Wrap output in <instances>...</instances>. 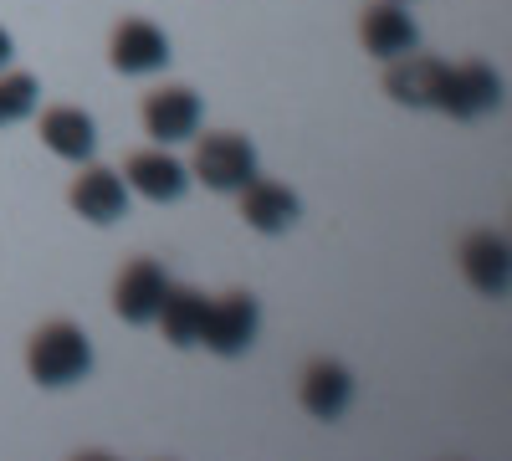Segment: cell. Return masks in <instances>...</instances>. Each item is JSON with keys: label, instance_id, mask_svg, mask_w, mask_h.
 Instances as JSON below:
<instances>
[{"label": "cell", "instance_id": "8", "mask_svg": "<svg viewBox=\"0 0 512 461\" xmlns=\"http://www.w3.org/2000/svg\"><path fill=\"white\" fill-rule=\"evenodd\" d=\"M113 67L123 77H149L169 62V36L154 26V21H123L113 31V47H108Z\"/></svg>", "mask_w": 512, "mask_h": 461}, {"label": "cell", "instance_id": "16", "mask_svg": "<svg viewBox=\"0 0 512 461\" xmlns=\"http://www.w3.org/2000/svg\"><path fill=\"white\" fill-rule=\"evenodd\" d=\"M205 313H210V298H205L200 287H175V282H169V292H164V303H159L154 323L164 328V339L175 344V349H190V344H200Z\"/></svg>", "mask_w": 512, "mask_h": 461}, {"label": "cell", "instance_id": "1", "mask_svg": "<svg viewBox=\"0 0 512 461\" xmlns=\"http://www.w3.org/2000/svg\"><path fill=\"white\" fill-rule=\"evenodd\" d=\"M26 369H31V380L47 385V390L88 380V369H93L88 333H82L77 323H62V318L57 323H41L31 333V344H26Z\"/></svg>", "mask_w": 512, "mask_h": 461}, {"label": "cell", "instance_id": "4", "mask_svg": "<svg viewBox=\"0 0 512 461\" xmlns=\"http://www.w3.org/2000/svg\"><path fill=\"white\" fill-rule=\"evenodd\" d=\"M446 62L436 57H420V52H405L384 67V93L405 108H436L441 103V88H446Z\"/></svg>", "mask_w": 512, "mask_h": 461}, {"label": "cell", "instance_id": "7", "mask_svg": "<svg viewBox=\"0 0 512 461\" xmlns=\"http://www.w3.org/2000/svg\"><path fill=\"white\" fill-rule=\"evenodd\" d=\"M461 272H466V282H472L482 298H502L507 277H512L507 236L502 231H472V236L461 241Z\"/></svg>", "mask_w": 512, "mask_h": 461}, {"label": "cell", "instance_id": "3", "mask_svg": "<svg viewBox=\"0 0 512 461\" xmlns=\"http://www.w3.org/2000/svg\"><path fill=\"white\" fill-rule=\"evenodd\" d=\"M256 328H262V308H256L251 292H226V298L210 303L205 328H200V344L221 359H236L256 344Z\"/></svg>", "mask_w": 512, "mask_h": 461}, {"label": "cell", "instance_id": "6", "mask_svg": "<svg viewBox=\"0 0 512 461\" xmlns=\"http://www.w3.org/2000/svg\"><path fill=\"white\" fill-rule=\"evenodd\" d=\"M164 292H169V277L159 262L139 257V262H128L113 282V313L123 323H154L159 303H164Z\"/></svg>", "mask_w": 512, "mask_h": 461}, {"label": "cell", "instance_id": "18", "mask_svg": "<svg viewBox=\"0 0 512 461\" xmlns=\"http://www.w3.org/2000/svg\"><path fill=\"white\" fill-rule=\"evenodd\" d=\"M6 62H11V31L0 26V72H6Z\"/></svg>", "mask_w": 512, "mask_h": 461}, {"label": "cell", "instance_id": "11", "mask_svg": "<svg viewBox=\"0 0 512 461\" xmlns=\"http://www.w3.org/2000/svg\"><path fill=\"white\" fill-rule=\"evenodd\" d=\"M359 36H364V52L379 57V62H395V57H405V52L420 47L415 21L395 6V0H379V6H369L364 21H359Z\"/></svg>", "mask_w": 512, "mask_h": 461}, {"label": "cell", "instance_id": "17", "mask_svg": "<svg viewBox=\"0 0 512 461\" xmlns=\"http://www.w3.org/2000/svg\"><path fill=\"white\" fill-rule=\"evenodd\" d=\"M41 98V82L31 72H0V129L6 123H21Z\"/></svg>", "mask_w": 512, "mask_h": 461}, {"label": "cell", "instance_id": "14", "mask_svg": "<svg viewBox=\"0 0 512 461\" xmlns=\"http://www.w3.org/2000/svg\"><path fill=\"white\" fill-rule=\"evenodd\" d=\"M297 195L287 190V185H277V180H262L256 175L246 190H241V216H246V226L251 231H262V236H277V231H287L292 221H297Z\"/></svg>", "mask_w": 512, "mask_h": 461}, {"label": "cell", "instance_id": "5", "mask_svg": "<svg viewBox=\"0 0 512 461\" xmlns=\"http://www.w3.org/2000/svg\"><path fill=\"white\" fill-rule=\"evenodd\" d=\"M502 103V77L487 67V62H466V67H451L446 72V88H441V113L451 118H482Z\"/></svg>", "mask_w": 512, "mask_h": 461}, {"label": "cell", "instance_id": "10", "mask_svg": "<svg viewBox=\"0 0 512 461\" xmlns=\"http://www.w3.org/2000/svg\"><path fill=\"white\" fill-rule=\"evenodd\" d=\"M144 129L159 144H185L200 129V98L190 88H159L144 98Z\"/></svg>", "mask_w": 512, "mask_h": 461}, {"label": "cell", "instance_id": "2", "mask_svg": "<svg viewBox=\"0 0 512 461\" xmlns=\"http://www.w3.org/2000/svg\"><path fill=\"white\" fill-rule=\"evenodd\" d=\"M195 180H205L210 190L221 195H236L256 180V149L241 139V134H205L195 144Z\"/></svg>", "mask_w": 512, "mask_h": 461}, {"label": "cell", "instance_id": "12", "mask_svg": "<svg viewBox=\"0 0 512 461\" xmlns=\"http://www.w3.org/2000/svg\"><path fill=\"white\" fill-rule=\"evenodd\" d=\"M128 185H134L144 200H154V205H169V200H180L190 190V170L175 154H164V144H159V149L128 154Z\"/></svg>", "mask_w": 512, "mask_h": 461}, {"label": "cell", "instance_id": "9", "mask_svg": "<svg viewBox=\"0 0 512 461\" xmlns=\"http://www.w3.org/2000/svg\"><path fill=\"white\" fill-rule=\"evenodd\" d=\"M72 211L93 226H113L118 216H128V185L113 170H103V164H88L72 180Z\"/></svg>", "mask_w": 512, "mask_h": 461}, {"label": "cell", "instance_id": "15", "mask_svg": "<svg viewBox=\"0 0 512 461\" xmlns=\"http://www.w3.org/2000/svg\"><path fill=\"white\" fill-rule=\"evenodd\" d=\"M41 144H47L57 159L88 164L93 149H98V129L82 108H47L41 113Z\"/></svg>", "mask_w": 512, "mask_h": 461}, {"label": "cell", "instance_id": "13", "mask_svg": "<svg viewBox=\"0 0 512 461\" xmlns=\"http://www.w3.org/2000/svg\"><path fill=\"white\" fill-rule=\"evenodd\" d=\"M297 395H303L308 415H318V421H338V415L349 410V400H354V374L344 364H333V359H313L303 369V390Z\"/></svg>", "mask_w": 512, "mask_h": 461}]
</instances>
